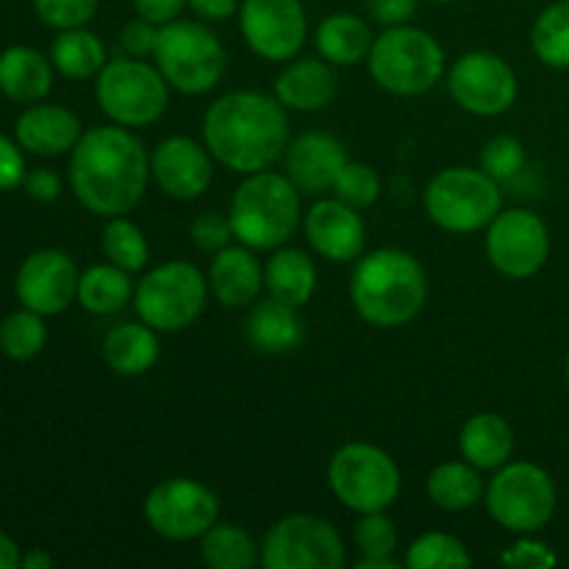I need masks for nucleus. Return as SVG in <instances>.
Segmentation results:
<instances>
[{
    "instance_id": "obj_1",
    "label": "nucleus",
    "mask_w": 569,
    "mask_h": 569,
    "mask_svg": "<svg viewBox=\"0 0 569 569\" xmlns=\"http://www.w3.org/2000/svg\"><path fill=\"white\" fill-rule=\"evenodd\" d=\"M150 178V153L126 126L89 128L72 148L70 187L78 203L98 217L128 214Z\"/></svg>"
},
{
    "instance_id": "obj_2",
    "label": "nucleus",
    "mask_w": 569,
    "mask_h": 569,
    "mask_svg": "<svg viewBox=\"0 0 569 569\" xmlns=\"http://www.w3.org/2000/svg\"><path fill=\"white\" fill-rule=\"evenodd\" d=\"M203 142L214 161L239 176L270 170L289 148L287 109L276 94L228 92L206 109Z\"/></svg>"
},
{
    "instance_id": "obj_3",
    "label": "nucleus",
    "mask_w": 569,
    "mask_h": 569,
    "mask_svg": "<svg viewBox=\"0 0 569 569\" xmlns=\"http://www.w3.org/2000/svg\"><path fill=\"white\" fill-rule=\"evenodd\" d=\"M428 298V276L420 259L400 248H378L356 259L350 276V300L367 326H409Z\"/></svg>"
},
{
    "instance_id": "obj_4",
    "label": "nucleus",
    "mask_w": 569,
    "mask_h": 569,
    "mask_svg": "<svg viewBox=\"0 0 569 569\" xmlns=\"http://www.w3.org/2000/svg\"><path fill=\"white\" fill-rule=\"evenodd\" d=\"M233 239L250 250H276L298 231L300 189L289 181L287 172H250L233 189L231 209Z\"/></svg>"
},
{
    "instance_id": "obj_5",
    "label": "nucleus",
    "mask_w": 569,
    "mask_h": 569,
    "mask_svg": "<svg viewBox=\"0 0 569 569\" xmlns=\"http://www.w3.org/2000/svg\"><path fill=\"white\" fill-rule=\"evenodd\" d=\"M372 81L398 98L426 94L442 81L445 50L428 31L415 26H392L378 33L367 56Z\"/></svg>"
},
{
    "instance_id": "obj_6",
    "label": "nucleus",
    "mask_w": 569,
    "mask_h": 569,
    "mask_svg": "<svg viewBox=\"0 0 569 569\" xmlns=\"http://www.w3.org/2000/svg\"><path fill=\"white\" fill-rule=\"evenodd\" d=\"M426 214L442 231L478 233L503 209L500 183L481 167H448L437 172L422 194Z\"/></svg>"
},
{
    "instance_id": "obj_7",
    "label": "nucleus",
    "mask_w": 569,
    "mask_h": 569,
    "mask_svg": "<svg viewBox=\"0 0 569 569\" xmlns=\"http://www.w3.org/2000/svg\"><path fill=\"white\" fill-rule=\"evenodd\" d=\"M487 511L503 531L539 533L556 515L559 492L545 467L533 461H506L487 483Z\"/></svg>"
},
{
    "instance_id": "obj_8",
    "label": "nucleus",
    "mask_w": 569,
    "mask_h": 569,
    "mask_svg": "<svg viewBox=\"0 0 569 569\" xmlns=\"http://www.w3.org/2000/svg\"><path fill=\"white\" fill-rule=\"evenodd\" d=\"M156 67L181 94H206L226 72V50L220 39L200 20H172L159 28Z\"/></svg>"
},
{
    "instance_id": "obj_9",
    "label": "nucleus",
    "mask_w": 569,
    "mask_h": 569,
    "mask_svg": "<svg viewBox=\"0 0 569 569\" xmlns=\"http://www.w3.org/2000/svg\"><path fill=\"white\" fill-rule=\"evenodd\" d=\"M209 278L189 261H164L142 276L133 289L139 320L159 333L183 331L192 326L209 300Z\"/></svg>"
},
{
    "instance_id": "obj_10",
    "label": "nucleus",
    "mask_w": 569,
    "mask_h": 569,
    "mask_svg": "<svg viewBox=\"0 0 569 569\" xmlns=\"http://www.w3.org/2000/svg\"><path fill=\"white\" fill-rule=\"evenodd\" d=\"M328 487L345 509L370 515L387 511L400 498L403 478L383 448L370 442H348L328 461Z\"/></svg>"
},
{
    "instance_id": "obj_11",
    "label": "nucleus",
    "mask_w": 569,
    "mask_h": 569,
    "mask_svg": "<svg viewBox=\"0 0 569 569\" xmlns=\"http://www.w3.org/2000/svg\"><path fill=\"white\" fill-rule=\"evenodd\" d=\"M94 98L100 111L111 122L126 128H148L159 120L170 103V83L159 72V67L144 59L122 56L106 61L94 81Z\"/></svg>"
},
{
    "instance_id": "obj_12",
    "label": "nucleus",
    "mask_w": 569,
    "mask_h": 569,
    "mask_svg": "<svg viewBox=\"0 0 569 569\" xmlns=\"http://www.w3.org/2000/svg\"><path fill=\"white\" fill-rule=\"evenodd\" d=\"M142 515L150 531L161 539L192 542L220 520V498L194 478H164L148 492Z\"/></svg>"
},
{
    "instance_id": "obj_13",
    "label": "nucleus",
    "mask_w": 569,
    "mask_h": 569,
    "mask_svg": "<svg viewBox=\"0 0 569 569\" xmlns=\"http://www.w3.org/2000/svg\"><path fill=\"white\" fill-rule=\"evenodd\" d=\"M267 569H342L345 542L337 528L315 515H287L261 542Z\"/></svg>"
},
{
    "instance_id": "obj_14",
    "label": "nucleus",
    "mask_w": 569,
    "mask_h": 569,
    "mask_svg": "<svg viewBox=\"0 0 569 569\" xmlns=\"http://www.w3.org/2000/svg\"><path fill=\"white\" fill-rule=\"evenodd\" d=\"M448 92L459 109L476 117H500L517 103L515 67L489 50H470L448 70Z\"/></svg>"
},
{
    "instance_id": "obj_15",
    "label": "nucleus",
    "mask_w": 569,
    "mask_h": 569,
    "mask_svg": "<svg viewBox=\"0 0 569 569\" xmlns=\"http://www.w3.org/2000/svg\"><path fill=\"white\" fill-rule=\"evenodd\" d=\"M487 256L511 281L537 276L550 259L548 222L531 209H500L487 226Z\"/></svg>"
},
{
    "instance_id": "obj_16",
    "label": "nucleus",
    "mask_w": 569,
    "mask_h": 569,
    "mask_svg": "<svg viewBox=\"0 0 569 569\" xmlns=\"http://www.w3.org/2000/svg\"><path fill=\"white\" fill-rule=\"evenodd\" d=\"M239 31L256 56L287 64L303 50L309 17L300 0H242Z\"/></svg>"
},
{
    "instance_id": "obj_17",
    "label": "nucleus",
    "mask_w": 569,
    "mask_h": 569,
    "mask_svg": "<svg viewBox=\"0 0 569 569\" xmlns=\"http://www.w3.org/2000/svg\"><path fill=\"white\" fill-rule=\"evenodd\" d=\"M76 261L53 248L37 250L17 270V298L26 309L42 317L61 315L72 300H78Z\"/></svg>"
},
{
    "instance_id": "obj_18",
    "label": "nucleus",
    "mask_w": 569,
    "mask_h": 569,
    "mask_svg": "<svg viewBox=\"0 0 569 569\" xmlns=\"http://www.w3.org/2000/svg\"><path fill=\"white\" fill-rule=\"evenodd\" d=\"M214 156L209 153L206 142L176 133L156 144L150 156V176L156 187L176 200H194L211 187L214 178Z\"/></svg>"
},
{
    "instance_id": "obj_19",
    "label": "nucleus",
    "mask_w": 569,
    "mask_h": 569,
    "mask_svg": "<svg viewBox=\"0 0 569 569\" xmlns=\"http://www.w3.org/2000/svg\"><path fill=\"white\" fill-rule=\"evenodd\" d=\"M309 248L333 264H348L365 253L367 226L359 209L339 198H320L303 217Z\"/></svg>"
},
{
    "instance_id": "obj_20",
    "label": "nucleus",
    "mask_w": 569,
    "mask_h": 569,
    "mask_svg": "<svg viewBox=\"0 0 569 569\" xmlns=\"http://www.w3.org/2000/svg\"><path fill=\"white\" fill-rule=\"evenodd\" d=\"M348 161L345 144L326 131L303 133L289 142L283 153L289 181L300 189V194H315V198L333 192V183Z\"/></svg>"
},
{
    "instance_id": "obj_21",
    "label": "nucleus",
    "mask_w": 569,
    "mask_h": 569,
    "mask_svg": "<svg viewBox=\"0 0 569 569\" xmlns=\"http://www.w3.org/2000/svg\"><path fill=\"white\" fill-rule=\"evenodd\" d=\"M206 278H209V292L226 309L253 306L264 289V267L256 259V250L244 244H228L217 250Z\"/></svg>"
},
{
    "instance_id": "obj_22",
    "label": "nucleus",
    "mask_w": 569,
    "mask_h": 569,
    "mask_svg": "<svg viewBox=\"0 0 569 569\" xmlns=\"http://www.w3.org/2000/svg\"><path fill=\"white\" fill-rule=\"evenodd\" d=\"M244 337L256 353L283 356L306 342V322L298 306L281 303L276 298L256 300L244 320Z\"/></svg>"
},
{
    "instance_id": "obj_23",
    "label": "nucleus",
    "mask_w": 569,
    "mask_h": 569,
    "mask_svg": "<svg viewBox=\"0 0 569 569\" xmlns=\"http://www.w3.org/2000/svg\"><path fill=\"white\" fill-rule=\"evenodd\" d=\"M20 148L37 156H61L72 153L81 139V120L64 106L39 103L22 111L14 126Z\"/></svg>"
},
{
    "instance_id": "obj_24",
    "label": "nucleus",
    "mask_w": 569,
    "mask_h": 569,
    "mask_svg": "<svg viewBox=\"0 0 569 569\" xmlns=\"http://www.w3.org/2000/svg\"><path fill=\"white\" fill-rule=\"evenodd\" d=\"M272 92L283 109L320 111L337 94V72L326 59H295L276 78Z\"/></svg>"
},
{
    "instance_id": "obj_25",
    "label": "nucleus",
    "mask_w": 569,
    "mask_h": 569,
    "mask_svg": "<svg viewBox=\"0 0 569 569\" xmlns=\"http://www.w3.org/2000/svg\"><path fill=\"white\" fill-rule=\"evenodd\" d=\"M459 453L478 470H500L515 453V428L495 411L472 415L459 433Z\"/></svg>"
},
{
    "instance_id": "obj_26",
    "label": "nucleus",
    "mask_w": 569,
    "mask_h": 569,
    "mask_svg": "<svg viewBox=\"0 0 569 569\" xmlns=\"http://www.w3.org/2000/svg\"><path fill=\"white\" fill-rule=\"evenodd\" d=\"M267 295L303 309L317 292V264L306 250L276 248L264 264Z\"/></svg>"
},
{
    "instance_id": "obj_27",
    "label": "nucleus",
    "mask_w": 569,
    "mask_h": 569,
    "mask_svg": "<svg viewBox=\"0 0 569 569\" xmlns=\"http://www.w3.org/2000/svg\"><path fill=\"white\" fill-rule=\"evenodd\" d=\"M372 42L376 37H372L367 20L350 14V11H337V14L326 17L315 33L317 53L333 67H353L367 61Z\"/></svg>"
},
{
    "instance_id": "obj_28",
    "label": "nucleus",
    "mask_w": 569,
    "mask_h": 569,
    "mask_svg": "<svg viewBox=\"0 0 569 569\" xmlns=\"http://www.w3.org/2000/svg\"><path fill=\"white\" fill-rule=\"evenodd\" d=\"M53 87L50 61L39 50L14 44L0 53V92L17 103H39Z\"/></svg>"
},
{
    "instance_id": "obj_29",
    "label": "nucleus",
    "mask_w": 569,
    "mask_h": 569,
    "mask_svg": "<svg viewBox=\"0 0 569 569\" xmlns=\"http://www.w3.org/2000/svg\"><path fill=\"white\" fill-rule=\"evenodd\" d=\"M103 361L117 376H142L159 361V331L148 322H122L103 339Z\"/></svg>"
},
{
    "instance_id": "obj_30",
    "label": "nucleus",
    "mask_w": 569,
    "mask_h": 569,
    "mask_svg": "<svg viewBox=\"0 0 569 569\" xmlns=\"http://www.w3.org/2000/svg\"><path fill=\"white\" fill-rule=\"evenodd\" d=\"M428 498L442 511H467L478 506L487 495L481 470L470 461H442L428 472Z\"/></svg>"
},
{
    "instance_id": "obj_31",
    "label": "nucleus",
    "mask_w": 569,
    "mask_h": 569,
    "mask_svg": "<svg viewBox=\"0 0 569 569\" xmlns=\"http://www.w3.org/2000/svg\"><path fill=\"white\" fill-rule=\"evenodd\" d=\"M133 289L137 287L131 281V272H126L122 267L111 264V261L92 264L78 278V303L89 315H117L133 300Z\"/></svg>"
},
{
    "instance_id": "obj_32",
    "label": "nucleus",
    "mask_w": 569,
    "mask_h": 569,
    "mask_svg": "<svg viewBox=\"0 0 569 569\" xmlns=\"http://www.w3.org/2000/svg\"><path fill=\"white\" fill-rule=\"evenodd\" d=\"M50 61L70 81H87V78H98L109 59H106V44L100 42L98 33L87 28H67V31H59V37L50 44Z\"/></svg>"
},
{
    "instance_id": "obj_33",
    "label": "nucleus",
    "mask_w": 569,
    "mask_h": 569,
    "mask_svg": "<svg viewBox=\"0 0 569 569\" xmlns=\"http://www.w3.org/2000/svg\"><path fill=\"white\" fill-rule=\"evenodd\" d=\"M200 559L211 569H250L261 561V548L244 528L217 520L200 537Z\"/></svg>"
},
{
    "instance_id": "obj_34",
    "label": "nucleus",
    "mask_w": 569,
    "mask_h": 569,
    "mask_svg": "<svg viewBox=\"0 0 569 569\" xmlns=\"http://www.w3.org/2000/svg\"><path fill=\"white\" fill-rule=\"evenodd\" d=\"M531 48L545 67L569 70V0H556L537 17Z\"/></svg>"
},
{
    "instance_id": "obj_35",
    "label": "nucleus",
    "mask_w": 569,
    "mask_h": 569,
    "mask_svg": "<svg viewBox=\"0 0 569 569\" xmlns=\"http://www.w3.org/2000/svg\"><path fill=\"white\" fill-rule=\"evenodd\" d=\"M100 248L111 264L122 267L126 272H142L150 261V244L144 239L142 228L128 217H109L103 233H100Z\"/></svg>"
},
{
    "instance_id": "obj_36",
    "label": "nucleus",
    "mask_w": 569,
    "mask_h": 569,
    "mask_svg": "<svg viewBox=\"0 0 569 569\" xmlns=\"http://www.w3.org/2000/svg\"><path fill=\"white\" fill-rule=\"evenodd\" d=\"M403 565L409 569H461L472 565V556L453 533L428 531L409 545Z\"/></svg>"
},
{
    "instance_id": "obj_37",
    "label": "nucleus",
    "mask_w": 569,
    "mask_h": 569,
    "mask_svg": "<svg viewBox=\"0 0 569 569\" xmlns=\"http://www.w3.org/2000/svg\"><path fill=\"white\" fill-rule=\"evenodd\" d=\"M48 342V328H44L42 315L26 309L14 311L0 322V350L14 361H28L42 353Z\"/></svg>"
},
{
    "instance_id": "obj_38",
    "label": "nucleus",
    "mask_w": 569,
    "mask_h": 569,
    "mask_svg": "<svg viewBox=\"0 0 569 569\" xmlns=\"http://www.w3.org/2000/svg\"><path fill=\"white\" fill-rule=\"evenodd\" d=\"M526 161V144L517 137H509V133H500V137L489 139L481 148V156H478V167H481L487 176H492L498 183L511 181V178L520 176Z\"/></svg>"
},
{
    "instance_id": "obj_39",
    "label": "nucleus",
    "mask_w": 569,
    "mask_h": 569,
    "mask_svg": "<svg viewBox=\"0 0 569 569\" xmlns=\"http://www.w3.org/2000/svg\"><path fill=\"white\" fill-rule=\"evenodd\" d=\"M333 198L345 200L353 209H370L381 198V178L365 161H348L333 183Z\"/></svg>"
},
{
    "instance_id": "obj_40",
    "label": "nucleus",
    "mask_w": 569,
    "mask_h": 569,
    "mask_svg": "<svg viewBox=\"0 0 569 569\" xmlns=\"http://www.w3.org/2000/svg\"><path fill=\"white\" fill-rule=\"evenodd\" d=\"M398 539V526H395L387 511L361 515L359 526H356V548H359L361 556H370V559H395Z\"/></svg>"
},
{
    "instance_id": "obj_41",
    "label": "nucleus",
    "mask_w": 569,
    "mask_h": 569,
    "mask_svg": "<svg viewBox=\"0 0 569 569\" xmlns=\"http://www.w3.org/2000/svg\"><path fill=\"white\" fill-rule=\"evenodd\" d=\"M100 0H33V11L39 20L56 31L83 28L98 11Z\"/></svg>"
},
{
    "instance_id": "obj_42",
    "label": "nucleus",
    "mask_w": 569,
    "mask_h": 569,
    "mask_svg": "<svg viewBox=\"0 0 569 569\" xmlns=\"http://www.w3.org/2000/svg\"><path fill=\"white\" fill-rule=\"evenodd\" d=\"M189 239L198 250L203 253H217V250L228 248L233 239V226H231V217L226 214H217V211H203L192 220L189 226Z\"/></svg>"
},
{
    "instance_id": "obj_43",
    "label": "nucleus",
    "mask_w": 569,
    "mask_h": 569,
    "mask_svg": "<svg viewBox=\"0 0 569 569\" xmlns=\"http://www.w3.org/2000/svg\"><path fill=\"white\" fill-rule=\"evenodd\" d=\"M500 559H503V565L517 567V569H553L559 565L556 550L550 548V545L533 539V533H526V537L517 539V542L511 545Z\"/></svg>"
},
{
    "instance_id": "obj_44",
    "label": "nucleus",
    "mask_w": 569,
    "mask_h": 569,
    "mask_svg": "<svg viewBox=\"0 0 569 569\" xmlns=\"http://www.w3.org/2000/svg\"><path fill=\"white\" fill-rule=\"evenodd\" d=\"M156 44H159V26H153V22L137 17V20L122 26L120 50L126 56H133V59H148V56L156 53Z\"/></svg>"
},
{
    "instance_id": "obj_45",
    "label": "nucleus",
    "mask_w": 569,
    "mask_h": 569,
    "mask_svg": "<svg viewBox=\"0 0 569 569\" xmlns=\"http://www.w3.org/2000/svg\"><path fill=\"white\" fill-rule=\"evenodd\" d=\"M417 3L420 0H367V11L376 22L392 28V26H406V22L415 17Z\"/></svg>"
},
{
    "instance_id": "obj_46",
    "label": "nucleus",
    "mask_w": 569,
    "mask_h": 569,
    "mask_svg": "<svg viewBox=\"0 0 569 569\" xmlns=\"http://www.w3.org/2000/svg\"><path fill=\"white\" fill-rule=\"evenodd\" d=\"M26 181V159L9 137L0 133V189H14Z\"/></svg>"
},
{
    "instance_id": "obj_47",
    "label": "nucleus",
    "mask_w": 569,
    "mask_h": 569,
    "mask_svg": "<svg viewBox=\"0 0 569 569\" xmlns=\"http://www.w3.org/2000/svg\"><path fill=\"white\" fill-rule=\"evenodd\" d=\"M187 6V0H133V11L142 20L153 22V26H167V22L178 20Z\"/></svg>"
},
{
    "instance_id": "obj_48",
    "label": "nucleus",
    "mask_w": 569,
    "mask_h": 569,
    "mask_svg": "<svg viewBox=\"0 0 569 569\" xmlns=\"http://www.w3.org/2000/svg\"><path fill=\"white\" fill-rule=\"evenodd\" d=\"M26 192L31 194L33 200H42V203H50L61 194V178L56 176L48 167H39V170L26 172V181H22Z\"/></svg>"
},
{
    "instance_id": "obj_49",
    "label": "nucleus",
    "mask_w": 569,
    "mask_h": 569,
    "mask_svg": "<svg viewBox=\"0 0 569 569\" xmlns=\"http://www.w3.org/2000/svg\"><path fill=\"white\" fill-rule=\"evenodd\" d=\"M187 6L198 14V20L220 22L239 14V6L242 3H239V0H187Z\"/></svg>"
},
{
    "instance_id": "obj_50",
    "label": "nucleus",
    "mask_w": 569,
    "mask_h": 569,
    "mask_svg": "<svg viewBox=\"0 0 569 569\" xmlns=\"http://www.w3.org/2000/svg\"><path fill=\"white\" fill-rule=\"evenodd\" d=\"M17 567H22L20 548H17V542L9 537V533L0 531V569H17Z\"/></svg>"
},
{
    "instance_id": "obj_51",
    "label": "nucleus",
    "mask_w": 569,
    "mask_h": 569,
    "mask_svg": "<svg viewBox=\"0 0 569 569\" xmlns=\"http://www.w3.org/2000/svg\"><path fill=\"white\" fill-rule=\"evenodd\" d=\"M22 567L26 569H50L53 567V556L48 550H31V553L22 556Z\"/></svg>"
},
{
    "instance_id": "obj_52",
    "label": "nucleus",
    "mask_w": 569,
    "mask_h": 569,
    "mask_svg": "<svg viewBox=\"0 0 569 569\" xmlns=\"http://www.w3.org/2000/svg\"><path fill=\"white\" fill-rule=\"evenodd\" d=\"M359 569H398V561L395 559H370V556H361Z\"/></svg>"
},
{
    "instance_id": "obj_53",
    "label": "nucleus",
    "mask_w": 569,
    "mask_h": 569,
    "mask_svg": "<svg viewBox=\"0 0 569 569\" xmlns=\"http://www.w3.org/2000/svg\"><path fill=\"white\" fill-rule=\"evenodd\" d=\"M426 3H453V0H426Z\"/></svg>"
},
{
    "instance_id": "obj_54",
    "label": "nucleus",
    "mask_w": 569,
    "mask_h": 569,
    "mask_svg": "<svg viewBox=\"0 0 569 569\" xmlns=\"http://www.w3.org/2000/svg\"><path fill=\"white\" fill-rule=\"evenodd\" d=\"M565 376H567V383H569V353H567V365H565Z\"/></svg>"
}]
</instances>
